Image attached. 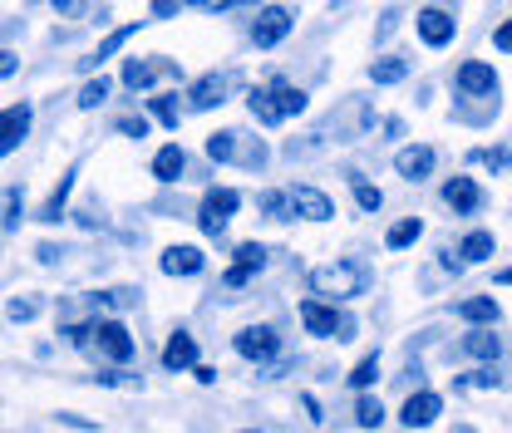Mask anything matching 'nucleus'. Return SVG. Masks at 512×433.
Masks as SVG:
<instances>
[{"label": "nucleus", "mask_w": 512, "mask_h": 433, "mask_svg": "<svg viewBox=\"0 0 512 433\" xmlns=\"http://www.w3.org/2000/svg\"><path fill=\"white\" fill-rule=\"evenodd\" d=\"M311 291L325 296L330 306L355 301V296L370 291V266H365V261H330V266H316V271H311Z\"/></svg>", "instance_id": "f257e3e1"}, {"label": "nucleus", "mask_w": 512, "mask_h": 433, "mask_svg": "<svg viewBox=\"0 0 512 433\" xmlns=\"http://www.w3.org/2000/svg\"><path fill=\"white\" fill-rule=\"evenodd\" d=\"M301 325H306V335H316V340H355V320L340 315L330 301H316V296L301 301Z\"/></svg>", "instance_id": "f03ea898"}, {"label": "nucleus", "mask_w": 512, "mask_h": 433, "mask_svg": "<svg viewBox=\"0 0 512 433\" xmlns=\"http://www.w3.org/2000/svg\"><path fill=\"white\" fill-rule=\"evenodd\" d=\"M237 207H242V192H237V187H207V192H202V207H197V227H202L207 237H222L227 222L237 217Z\"/></svg>", "instance_id": "7ed1b4c3"}, {"label": "nucleus", "mask_w": 512, "mask_h": 433, "mask_svg": "<svg viewBox=\"0 0 512 433\" xmlns=\"http://www.w3.org/2000/svg\"><path fill=\"white\" fill-rule=\"evenodd\" d=\"M84 350H94L99 360H114V365H128L133 360V335L124 330V320H94L89 325V345Z\"/></svg>", "instance_id": "20e7f679"}, {"label": "nucleus", "mask_w": 512, "mask_h": 433, "mask_svg": "<svg viewBox=\"0 0 512 433\" xmlns=\"http://www.w3.org/2000/svg\"><path fill=\"white\" fill-rule=\"evenodd\" d=\"M291 30H296V10L291 5H261L252 20V45L256 50H276Z\"/></svg>", "instance_id": "39448f33"}, {"label": "nucleus", "mask_w": 512, "mask_h": 433, "mask_svg": "<svg viewBox=\"0 0 512 433\" xmlns=\"http://www.w3.org/2000/svg\"><path fill=\"white\" fill-rule=\"evenodd\" d=\"M453 84H458L463 99H493V104H498V89H503L498 84V69L488 60H463L458 74H453Z\"/></svg>", "instance_id": "423d86ee"}, {"label": "nucleus", "mask_w": 512, "mask_h": 433, "mask_svg": "<svg viewBox=\"0 0 512 433\" xmlns=\"http://www.w3.org/2000/svg\"><path fill=\"white\" fill-rule=\"evenodd\" d=\"M414 35H419L429 50H448L453 35H458V20H453L448 10H439V5H429V10L414 15Z\"/></svg>", "instance_id": "0eeeda50"}, {"label": "nucleus", "mask_w": 512, "mask_h": 433, "mask_svg": "<svg viewBox=\"0 0 512 433\" xmlns=\"http://www.w3.org/2000/svg\"><path fill=\"white\" fill-rule=\"evenodd\" d=\"M237 355L242 360H256V365H266V360H276L281 355V335L271 330V325H247V330H237Z\"/></svg>", "instance_id": "6e6552de"}, {"label": "nucleus", "mask_w": 512, "mask_h": 433, "mask_svg": "<svg viewBox=\"0 0 512 433\" xmlns=\"http://www.w3.org/2000/svg\"><path fill=\"white\" fill-rule=\"evenodd\" d=\"M30 124H35V109H30L25 99L0 109V158H5V153H15V148L30 138Z\"/></svg>", "instance_id": "1a4fd4ad"}, {"label": "nucleus", "mask_w": 512, "mask_h": 433, "mask_svg": "<svg viewBox=\"0 0 512 433\" xmlns=\"http://www.w3.org/2000/svg\"><path fill=\"white\" fill-rule=\"evenodd\" d=\"M434 168H439V153H434L429 143H409V148H399V153H394V173H399V178H409V183L434 178Z\"/></svg>", "instance_id": "9d476101"}, {"label": "nucleus", "mask_w": 512, "mask_h": 433, "mask_svg": "<svg viewBox=\"0 0 512 433\" xmlns=\"http://www.w3.org/2000/svg\"><path fill=\"white\" fill-rule=\"evenodd\" d=\"M439 414H444V399H439L434 389L409 394V399H404V409H399L404 429H429V424H439Z\"/></svg>", "instance_id": "9b49d317"}, {"label": "nucleus", "mask_w": 512, "mask_h": 433, "mask_svg": "<svg viewBox=\"0 0 512 433\" xmlns=\"http://www.w3.org/2000/svg\"><path fill=\"white\" fill-rule=\"evenodd\" d=\"M286 192H291V207H296V217H306V222H330V217H335V202H330L320 187L296 183V187H286Z\"/></svg>", "instance_id": "f8f14e48"}, {"label": "nucleus", "mask_w": 512, "mask_h": 433, "mask_svg": "<svg viewBox=\"0 0 512 433\" xmlns=\"http://www.w3.org/2000/svg\"><path fill=\"white\" fill-rule=\"evenodd\" d=\"M227 89H232V74H202V79L188 89V109L207 114V109L227 104Z\"/></svg>", "instance_id": "ddd939ff"}, {"label": "nucleus", "mask_w": 512, "mask_h": 433, "mask_svg": "<svg viewBox=\"0 0 512 433\" xmlns=\"http://www.w3.org/2000/svg\"><path fill=\"white\" fill-rule=\"evenodd\" d=\"M444 202L453 207V217H473L483 207V187L473 178H448L444 183Z\"/></svg>", "instance_id": "4468645a"}, {"label": "nucleus", "mask_w": 512, "mask_h": 433, "mask_svg": "<svg viewBox=\"0 0 512 433\" xmlns=\"http://www.w3.org/2000/svg\"><path fill=\"white\" fill-rule=\"evenodd\" d=\"M197 365V340H192L188 330H173V340L163 345V370L168 374H183Z\"/></svg>", "instance_id": "2eb2a0df"}, {"label": "nucleus", "mask_w": 512, "mask_h": 433, "mask_svg": "<svg viewBox=\"0 0 512 433\" xmlns=\"http://www.w3.org/2000/svg\"><path fill=\"white\" fill-rule=\"evenodd\" d=\"M207 158H212V163H247V168H256L252 158L242 153V133H237V128L212 133V138H207Z\"/></svg>", "instance_id": "dca6fc26"}, {"label": "nucleus", "mask_w": 512, "mask_h": 433, "mask_svg": "<svg viewBox=\"0 0 512 433\" xmlns=\"http://www.w3.org/2000/svg\"><path fill=\"white\" fill-rule=\"evenodd\" d=\"M158 266H163V276H202L207 271V256L197 247H168Z\"/></svg>", "instance_id": "f3484780"}, {"label": "nucleus", "mask_w": 512, "mask_h": 433, "mask_svg": "<svg viewBox=\"0 0 512 433\" xmlns=\"http://www.w3.org/2000/svg\"><path fill=\"white\" fill-rule=\"evenodd\" d=\"M463 355H473V360H483V365H493L498 355H503V340L488 330V325H473L468 335H463V345H458Z\"/></svg>", "instance_id": "a211bd4d"}, {"label": "nucleus", "mask_w": 512, "mask_h": 433, "mask_svg": "<svg viewBox=\"0 0 512 433\" xmlns=\"http://www.w3.org/2000/svg\"><path fill=\"white\" fill-rule=\"evenodd\" d=\"M453 315H458V320H468V325H488V330H493V325L503 320V306H498L493 296H468V301H458V306H453Z\"/></svg>", "instance_id": "6ab92c4d"}, {"label": "nucleus", "mask_w": 512, "mask_h": 433, "mask_svg": "<svg viewBox=\"0 0 512 433\" xmlns=\"http://www.w3.org/2000/svg\"><path fill=\"white\" fill-rule=\"evenodd\" d=\"M143 25H148V20H133V25H124V30H114V35H109V40H104V45H99L89 60H79V69H84V74H94V69H99L104 60H114V55L124 50V45L133 40V35H138V30H143Z\"/></svg>", "instance_id": "aec40b11"}, {"label": "nucleus", "mask_w": 512, "mask_h": 433, "mask_svg": "<svg viewBox=\"0 0 512 433\" xmlns=\"http://www.w3.org/2000/svg\"><path fill=\"white\" fill-rule=\"evenodd\" d=\"M183 173H188V153H183V143H168V148L153 153V178H158V183H178Z\"/></svg>", "instance_id": "412c9836"}, {"label": "nucleus", "mask_w": 512, "mask_h": 433, "mask_svg": "<svg viewBox=\"0 0 512 433\" xmlns=\"http://www.w3.org/2000/svg\"><path fill=\"white\" fill-rule=\"evenodd\" d=\"M493 251H498V242H493V232H468L463 242H458V261L463 266H483V261H493Z\"/></svg>", "instance_id": "4be33fe9"}, {"label": "nucleus", "mask_w": 512, "mask_h": 433, "mask_svg": "<svg viewBox=\"0 0 512 433\" xmlns=\"http://www.w3.org/2000/svg\"><path fill=\"white\" fill-rule=\"evenodd\" d=\"M266 89H271V99H276L281 119H291V114H306V89H296V84H286V79H271Z\"/></svg>", "instance_id": "5701e85b"}, {"label": "nucleus", "mask_w": 512, "mask_h": 433, "mask_svg": "<svg viewBox=\"0 0 512 433\" xmlns=\"http://www.w3.org/2000/svg\"><path fill=\"white\" fill-rule=\"evenodd\" d=\"M163 69H168V64H153V60H124V74H119V79H124V89H133V94H138V89H148V84H153V79H158Z\"/></svg>", "instance_id": "b1692460"}, {"label": "nucleus", "mask_w": 512, "mask_h": 433, "mask_svg": "<svg viewBox=\"0 0 512 433\" xmlns=\"http://www.w3.org/2000/svg\"><path fill=\"white\" fill-rule=\"evenodd\" d=\"M419 237H424V222H419V217H404V222H394V227L384 232V247L389 251H409Z\"/></svg>", "instance_id": "393cba45"}, {"label": "nucleus", "mask_w": 512, "mask_h": 433, "mask_svg": "<svg viewBox=\"0 0 512 433\" xmlns=\"http://www.w3.org/2000/svg\"><path fill=\"white\" fill-rule=\"evenodd\" d=\"M370 79H375V84H404V79H409V60L384 55V60L370 64Z\"/></svg>", "instance_id": "a878e982"}, {"label": "nucleus", "mask_w": 512, "mask_h": 433, "mask_svg": "<svg viewBox=\"0 0 512 433\" xmlns=\"http://www.w3.org/2000/svg\"><path fill=\"white\" fill-rule=\"evenodd\" d=\"M148 114H153V119H158L163 128H173V133H178V124H183L178 94H158V99H148Z\"/></svg>", "instance_id": "bb28decb"}, {"label": "nucleus", "mask_w": 512, "mask_h": 433, "mask_svg": "<svg viewBox=\"0 0 512 433\" xmlns=\"http://www.w3.org/2000/svg\"><path fill=\"white\" fill-rule=\"evenodd\" d=\"M252 119L256 124H266V128H276L281 124V109H276V99H271V89H252Z\"/></svg>", "instance_id": "cd10ccee"}, {"label": "nucleus", "mask_w": 512, "mask_h": 433, "mask_svg": "<svg viewBox=\"0 0 512 433\" xmlns=\"http://www.w3.org/2000/svg\"><path fill=\"white\" fill-rule=\"evenodd\" d=\"M74 178H79V173H64V183L55 187V192H50V202L40 207V222H60L64 217V202H69V192H74Z\"/></svg>", "instance_id": "c85d7f7f"}, {"label": "nucleus", "mask_w": 512, "mask_h": 433, "mask_svg": "<svg viewBox=\"0 0 512 433\" xmlns=\"http://www.w3.org/2000/svg\"><path fill=\"white\" fill-rule=\"evenodd\" d=\"M256 202H261V212H266L271 222H291V217H296V207H291V192H261Z\"/></svg>", "instance_id": "c756f323"}, {"label": "nucleus", "mask_w": 512, "mask_h": 433, "mask_svg": "<svg viewBox=\"0 0 512 433\" xmlns=\"http://www.w3.org/2000/svg\"><path fill=\"white\" fill-rule=\"evenodd\" d=\"M355 419H360V429H380L384 424V404L375 394H365L360 404H355Z\"/></svg>", "instance_id": "7c9ffc66"}, {"label": "nucleus", "mask_w": 512, "mask_h": 433, "mask_svg": "<svg viewBox=\"0 0 512 433\" xmlns=\"http://www.w3.org/2000/svg\"><path fill=\"white\" fill-rule=\"evenodd\" d=\"M104 99H109V79H104V74H99V79H89V84L79 89V109H99Z\"/></svg>", "instance_id": "2f4dec72"}, {"label": "nucleus", "mask_w": 512, "mask_h": 433, "mask_svg": "<svg viewBox=\"0 0 512 433\" xmlns=\"http://www.w3.org/2000/svg\"><path fill=\"white\" fill-rule=\"evenodd\" d=\"M375 379H380V355H365V360L350 370V384H355V389H370Z\"/></svg>", "instance_id": "473e14b6"}, {"label": "nucleus", "mask_w": 512, "mask_h": 433, "mask_svg": "<svg viewBox=\"0 0 512 433\" xmlns=\"http://www.w3.org/2000/svg\"><path fill=\"white\" fill-rule=\"evenodd\" d=\"M232 256H237V266H247V271H261V266H266V256H271V251L261 247V242H242V247L232 251Z\"/></svg>", "instance_id": "72a5a7b5"}, {"label": "nucleus", "mask_w": 512, "mask_h": 433, "mask_svg": "<svg viewBox=\"0 0 512 433\" xmlns=\"http://www.w3.org/2000/svg\"><path fill=\"white\" fill-rule=\"evenodd\" d=\"M5 315H10L15 325H25V320H35V315H40V301H35V296H15V301L5 306Z\"/></svg>", "instance_id": "f704fd0d"}, {"label": "nucleus", "mask_w": 512, "mask_h": 433, "mask_svg": "<svg viewBox=\"0 0 512 433\" xmlns=\"http://www.w3.org/2000/svg\"><path fill=\"white\" fill-rule=\"evenodd\" d=\"M355 202H360L365 212H380V207H384V192H380V187H370L365 178H355Z\"/></svg>", "instance_id": "c9c22d12"}, {"label": "nucleus", "mask_w": 512, "mask_h": 433, "mask_svg": "<svg viewBox=\"0 0 512 433\" xmlns=\"http://www.w3.org/2000/svg\"><path fill=\"white\" fill-rule=\"evenodd\" d=\"M478 163H488L493 173H508L512 168V148H488V153H473Z\"/></svg>", "instance_id": "e433bc0d"}, {"label": "nucleus", "mask_w": 512, "mask_h": 433, "mask_svg": "<svg viewBox=\"0 0 512 433\" xmlns=\"http://www.w3.org/2000/svg\"><path fill=\"white\" fill-rule=\"evenodd\" d=\"M498 384H503V379H498V370H493V365H483L473 379H463V389H498Z\"/></svg>", "instance_id": "4c0bfd02"}, {"label": "nucleus", "mask_w": 512, "mask_h": 433, "mask_svg": "<svg viewBox=\"0 0 512 433\" xmlns=\"http://www.w3.org/2000/svg\"><path fill=\"white\" fill-rule=\"evenodd\" d=\"M20 212H25V202H20V192H10V202H5V232L20 227Z\"/></svg>", "instance_id": "58836bf2"}, {"label": "nucleus", "mask_w": 512, "mask_h": 433, "mask_svg": "<svg viewBox=\"0 0 512 433\" xmlns=\"http://www.w3.org/2000/svg\"><path fill=\"white\" fill-rule=\"evenodd\" d=\"M119 133H128V138H148V119L138 114V119H119Z\"/></svg>", "instance_id": "ea45409f"}, {"label": "nucleus", "mask_w": 512, "mask_h": 433, "mask_svg": "<svg viewBox=\"0 0 512 433\" xmlns=\"http://www.w3.org/2000/svg\"><path fill=\"white\" fill-rule=\"evenodd\" d=\"M493 45H498L503 55H512V20H503V25L493 30Z\"/></svg>", "instance_id": "a19ab883"}, {"label": "nucleus", "mask_w": 512, "mask_h": 433, "mask_svg": "<svg viewBox=\"0 0 512 433\" xmlns=\"http://www.w3.org/2000/svg\"><path fill=\"white\" fill-rule=\"evenodd\" d=\"M252 276H256V271H247V266H232V271H227L222 281H227V286H247Z\"/></svg>", "instance_id": "79ce46f5"}, {"label": "nucleus", "mask_w": 512, "mask_h": 433, "mask_svg": "<svg viewBox=\"0 0 512 433\" xmlns=\"http://www.w3.org/2000/svg\"><path fill=\"white\" fill-rule=\"evenodd\" d=\"M50 5H55L60 15H79V10H84V0H50Z\"/></svg>", "instance_id": "37998d69"}, {"label": "nucleus", "mask_w": 512, "mask_h": 433, "mask_svg": "<svg viewBox=\"0 0 512 433\" xmlns=\"http://www.w3.org/2000/svg\"><path fill=\"white\" fill-rule=\"evenodd\" d=\"M15 55H10V50H0V79H10V74H15Z\"/></svg>", "instance_id": "c03bdc74"}, {"label": "nucleus", "mask_w": 512, "mask_h": 433, "mask_svg": "<svg viewBox=\"0 0 512 433\" xmlns=\"http://www.w3.org/2000/svg\"><path fill=\"white\" fill-rule=\"evenodd\" d=\"M178 5H183V0H153V15H158V20H163V15H173V10H178Z\"/></svg>", "instance_id": "a18cd8bd"}, {"label": "nucleus", "mask_w": 512, "mask_h": 433, "mask_svg": "<svg viewBox=\"0 0 512 433\" xmlns=\"http://www.w3.org/2000/svg\"><path fill=\"white\" fill-rule=\"evenodd\" d=\"M192 374H197L202 384H217V370H207V365H192Z\"/></svg>", "instance_id": "49530a36"}, {"label": "nucleus", "mask_w": 512, "mask_h": 433, "mask_svg": "<svg viewBox=\"0 0 512 433\" xmlns=\"http://www.w3.org/2000/svg\"><path fill=\"white\" fill-rule=\"evenodd\" d=\"M183 5H197V10H222V0H183Z\"/></svg>", "instance_id": "de8ad7c7"}, {"label": "nucleus", "mask_w": 512, "mask_h": 433, "mask_svg": "<svg viewBox=\"0 0 512 433\" xmlns=\"http://www.w3.org/2000/svg\"><path fill=\"white\" fill-rule=\"evenodd\" d=\"M498 286H512V271H498Z\"/></svg>", "instance_id": "09e8293b"}]
</instances>
